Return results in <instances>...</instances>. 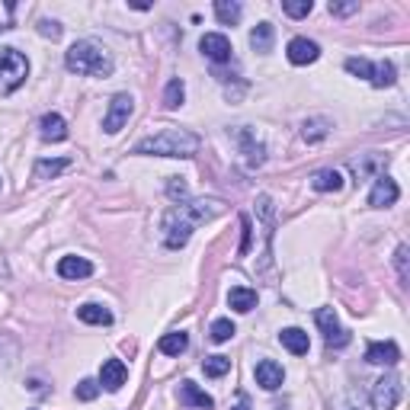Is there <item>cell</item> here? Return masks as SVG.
Wrapping results in <instances>:
<instances>
[{
    "mask_svg": "<svg viewBox=\"0 0 410 410\" xmlns=\"http://www.w3.org/2000/svg\"><path fill=\"white\" fill-rule=\"evenodd\" d=\"M58 276L61 279H87V276H93V263L84 257H61Z\"/></svg>",
    "mask_w": 410,
    "mask_h": 410,
    "instance_id": "obj_14",
    "label": "cell"
},
{
    "mask_svg": "<svg viewBox=\"0 0 410 410\" xmlns=\"http://www.w3.org/2000/svg\"><path fill=\"white\" fill-rule=\"evenodd\" d=\"M231 410H251V404H247V397H241V401H237V407H231Z\"/></svg>",
    "mask_w": 410,
    "mask_h": 410,
    "instance_id": "obj_39",
    "label": "cell"
},
{
    "mask_svg": "<svg viewBox=\"0 0 410 410\" xmlns=\"http://www.w3.org/2000/svg\"><path fill=\"white\" fill-rule=\"evenodd\" d=\"M401 359V349H397V343H368L366 349V362H372V366H394V362Z\"/></svg>",
    "mask_w": 410,
    "mask_h": 410,
    "instance_id": "obj_12",
    "label": "cell"
},
{
    "mask_svg": "<svg viewBox=\"0 0 410 410\" xmlns=\"http://www.w3.org/2000/svg\"><path fill=\"white\" fill-rule=\"evenodd\" d=\"M253 375H257V385H260V388L276 391V388H282L285 372H282V366H279V362L263 359V362H257V368H253Z\"/></svg>",
    "mask_w": 410,
    "mask_h": 410,
    "instance_id": "obj_11",
    "label": "cell"
},
{
    "mask_svg": "<svg viewBox=\"0 0 410 410\" xmlns=\"http://www.w3.org/2000/svg\"><path fill=\"white\" fill-rule=\"evenodd\" d=\"M343 410H368V404H366V397L353 391V394L346 397V407H343Z\"/></svg>",
    "mask_w": 410,
    "mask_h": 410,
    "instance_id": "obj_36",
    "label": "cell"
},
{
    "mask_svg": "<svg viewBox=\"0 0 410 410\" xmlns=\"http://www.w3.org/2000/svg\"><path fill=\"white\" fill-rule=\"evenodd\" d=\"M209 334H212V340H215V343H224V340H231V337H234V324H231L228 318H218L215 324H212Z\"/></svg>",
    "mask_w": 410,
    "mask_h": 410,
    "instance_id": "obj_29",
    "label": "cell"
},
{
    "mask_svg": "<svg viewBox=\"0 0 410 410\" xmlns=\"http://www.w3.org/2000/svg\"><path fill=\"white\" fill-rule=\"evenodd\" d=\"M311 186L318 189V193H340V189H343V176L337 174V170H320V174H314Z\"/></svg>",
    "mask_w": 410,
    "mask_h": 410,
    "instance_id": "obj_20",
    "label": "cell"
},
{
    "mask_svg": "<svg viewBox=\"0 0 410 410\" xmlns=\"http://www.w3.org/2000/svg\"><path fill=\"white\" fill-rule=\"evenodd\" d=\"M199 151V138L186 128H160L135 145V154H154V157H193Z\"/></svg>",
    "mask_w": 410,
    "mask_h": 410,
    "instance_id": "obj_2",
    "label": "cell"
},
{
    "mask_svg": "<svg viewBox=\"0 0 410 410\" xmlns=\"http://www.w3.org/2000/svg\"><path fill=\"white\" fill-rule=\"evenodd\" d=\"M29 61L16 49H0V93H13L26 80Z\"/></svg>",
    "mask_w": 410,
    "mask_h": 410,
    "instance_id": "obj_4",
    "label": "cell"
},
{
    "mask_svg": "<svg viewBox=\"0 0 410 410\" xmlns=\"http://www.w3.org/2000/svg\"><path fill=\"white\" fill-rule=\"evenodd\" d=\"M397 195H401L397 183L391 180V176H378L375 186H372V193H368V205H375V209H385V205H394Z\"/></svg>",
    "mask_w": 410,
    "mask_h": 410,
    "instance_id": "obj_9",
    "label": "cell"
},
{
    "mask_svg": "<svg viewBox=\"0 0 410 410\" xmlns=\"http://www.w3.org/2000/svg\"><path fill=\"white\" fill-rule=\"evenodd\" d=\"M401 401V378L397 375H385L375 382V407L378 410H394Z\"/></svg>",
    "mask_w": 410,
    "mask_h": 410,
    "instance_id": "obj_8",
    "label": "cell"
},
{
    "mask_svg": "<svg viewBox=\"0 0 410 410\" xmlns=\"http://www.w3.org/2000/svg\"><path fill=\"white\" fill-rule=\"evenodd\" d=\"M74 394L80 397V401H93V397L100 394V382H93V378H84V382L74 388Z\"/></svg>",
    "mask_w": 410,
    "mask_h": 410,
    "instance_id": "obj_32",
    "label": "cell"
},
{
    "mask_svg": "<svg viewBox=\"0 0 410 410\" xmlns=\"http://www.w3.org/2000/svg\"><path fill=\"white\" fill-rule=\"evenodd\" d=\"M241 228H243V241H241V257H247V251H251V218H241Z\"/></svg>",
    "mask_w": 410,
    "mask_h": 410,
    "instance_id": "obj_35",
    "label": "cell"
},
{
    "mask_svg": "<svg viewBox=\"0 0 410 410\" xmlns=\"http://www.w3.org/2000/svg\"><path fill=\"white\" fill-rule=\"evenodd\" d=\"M183 97H186V87H183L180 77H174L167 84V90H164V106H167V109H176V106L183 103Z\"/></svg>",
    "mask_w": 410,
    "mask_h": 410,
    "instance_id": "obj_26",
    "label": "cell"
},
{
    "mask_svg": "<svg viewBox=\"0 0 410 410\" xmlns=\"http://www.w3.org/2000/svg\"><path fill=\"white\" fill-rule=\"evenodd\" d=\"M356 10H359V4H330V13H337V16H349Z\"/></svg>",
    "mask_w": 410,
    "mask_h": 410,
    "instance_id": "obj_38",
    "label": "cell"
},
{
    "mask_svg": "<svg viewBox=\"0 0 410 410\" xmlns=\"http://www.w3.org/2000/svg\"><path fill=\"white\" fill-rule=\"evenodd\" d=\"M318 55H320V49H318V42H311V39H292L289 42V61L292 64H311V61H318Z\"/></svg>",
    "mask_w": 410,
    "mask_h": 410,
    "instance_id": "obj_13",
    "label": "cell"
},
{
    "mask_svg": "<svg viewBox=\"0 0 410 410\" xmlns=\"http://www.w3.org/2000/svg\"><path fill=\"white\" fill-rule=\"evenodd\" d=\"M186 346H189V337L183 334V330H176V334H164L160 343H157V349L164 356H180V353H186Z\"/></svg>",
    "mask_w": 410,
    "mask_h": 410,
    "instance_id": "obj_19",
    "label": "cell"
},
{
    "mask_svg": "<svg viewBox=\"0 0 410 410\" xmlns=\"http://www.w3.org/2000/svg\"><path fill=\"white\" fill-rule=\"evenodd\" d=\"M282 10L295 20H301V16L311 13V0H282Z\"/></svg>",
    "mask_w": 410,
    "mask_h": 410,
    "instance_id": "obj_30",
    "label": "cell"
},
{
    "mask_svg": "<svg viewBox=\"0 0 410 410\" xmlns=\"http://www.w3.org/2000/svg\"><path fill=\"white\" fill-rule=\"evenodd\" d=\"M314 320H318V327L324 330V340L327 346H346L349 343V334L340 327V320H337L334 308H318V314H314Z\"/></svg>",
    "mask_w": 410,
    "mask_h": 410,
    "instance_id": "obj_6",
    "label": "cell"
},
{
    "mask_svg": "<svg viewBox=\"0 0 410 410\" xmlns=\"http://www.w3.org/2000/svg\"><path fill=\"white\" fill-rule=\"evenodd\" d=\"M407 243H401L397 247V253H394V263H397V276H401V282H407L410 279V272H407Z\"/></svg>",
    "mask_w": 410,
    "mask_h": 410,
    "instance_id": "obj_33",
    "label": "cell"
},
{
    "mask_svg": "<svg viewBox=\"0 0 410 410\" xmlns=\"http://www.w3.org/2000/svg\"><path fill=\"white\" fill-rule=\"evenodd\" d=\"M279 343H282L289 353H295V356H305L308 346H311V343H308V334L301 330V327H285L282 334H279Z\"/></svg>",
    "mask_w": 410,
    "mask_h": 410,
    "instance_id": "obj_15",
    "label": "cell"
},
{
    "mask_svg": "<svg viewBox=\"0 0 410 410\" xmlns=\"http://www.w3.org/2000/svg\"><path fill=\"white\" fill-rule=\"evenodd\" d=\"M228 305L234 308V311L247 314L251 308H257V292H253V289H243V285H237V289H231V292H228Z\"/></svg>",
    "mask_w": 410,
    "mask_h": 410,
    "instance_id": "obj_18",
    "label": "cell"
},
{
    "mask_svg": "<svg viewBox=\"0 0 410 410\" xmlns=\"http://www.w3.org/2000/svg\"><path fill=\"white\" fill-rule=\"evenodd\" d=\"M199 49H202V55L205 58H212V61H231V42H228V35H222V32H205L199 39Z\"/></svg>",
    "mask_w": 410,
    "mask_h": 410,
    "instance_id": "obj_7",
    "label": "cell"
},
{
    "mask_svg": "<svg viewBox=\"0 0 410 410\" xmlns=\"http://www.w3.org/2000/svg\"><path fill=\"white\" fill-rule=\"evenodd\" d=\"M126 378H128V368L122 359H106L103 368H100V385H103L106 391H119L126 385Z\"/></svg>",
    "mask_w": 410,
    "mask_h": 410,
    "instance_id": "obj_10",
    "label": "cell"
},
{
    "mask_svg": "<svg viewBox=\"0 0 410 410\" xmlns=\"http://www.w3.org/2000/svg\"><path fill=\"white\" fill-rule=\"evenodd\" d=\"M167 193H170V199H186V183H183L180 176H174L170 186H167Z\"/></svg>",
    "mask_w": 410,
    "mask_h": 410,
    "instance_id": "obj_34",
    "label": "cell"
},
{
    "mask_svg": "<svg viewBox=\"0 0 410 410\" xmlns=\"http://www.w3.org/2000/svg\"><path fill=\"white\" fill-rule=\"evenodd\" d=\"M327 132H330V122H327V119H308L305 128H301V138L314 145V141L327 138Z\"/></svg>",
    "mask_w": 410,
    "mask_h": 410,
    "instance_id": "obj_25",
    "label": "cell"
},
{
    "mask_svg": "<svg viewBox=\"0 0 410 410\" xmlns=\"http://www.w3.org/2000/svg\"><path fill=\"white\" fill-rule=\"evenodd\" d=\"M394 84V64L391 61H382L372 68V87H391Z\"/></svg>",
    "mask_w": 410,
    "mask_h": 410,
    "instance_id": "obj_27",
    "label": "cell"
},
{
    "mask_svg": "<svg viewBox=\"0 0 410 410\" xmlns=\"http://www.w3.org/2000/svg\"><path fill=\"white\" fill-rule=\"evenodd\" d=\"M180 401L183 404H189V407H202V410H212L215 407V401H212L205 391H199L193 382H183V388H180Z\"/></svg>",
    "mask_w": 410,
    "mask_h": 410,
    "instance_id": "obj_17",
    "label": "cell"
},
{
    "mask_svg": "<svg viewBox=\"0 0 410 410\" xmlns=\"http://www.w3.org/2000/svg\"><path fill=\"white\" fill-rule=\"evenodd\" d=\"M272 26L270 23H260L257 29L251 32V45H253V52H270L272 49Z\"/></svg>",
    "mask_w": 410,
    "mask_h": 410,
    "instance_id": "obj_24",
    "label": "cell"
},
{
    "mask_svg": "<svg viewBox=\"0 0 410 410\" xmlns=\"http://www.w3.org/2000/svg\"><path fill=\"white\" fill-rule=\"evenodd\" d=\"M64 64L74 74L84 77H109L112 74V58L106 49H100L97 42H74L64 55Z\"/></svg>",
    "mask_w": 410,
    "mask_h": 410,
    "instance_id": "obj_3",
    "label": "cell"
},
{
    "mask_svg": "<svg viewBox=\"0 0 410 410\" xmlns=\"http://www.w3.org/2000/svg\"><path fill=\"white\" fill-rule=\"evenodd\" d=\"M222 212H224V202H218V199H195V202L174 205V209H167L164 224H160V231H164V243H167L170 251H180L183 243L189 241V234H193L195 224L212 222V218L222 215Z\"/></svg>",
    "mask_w": 410,
    "mask_h": 410,
    "instance_id": "obj_1",
    "label": "cell"
},
{
    "mask_svg": "<svg viewBox=\"0 0 410 410\" xmlns=\"http://www.w3.org/2000/svg\"><path fill=\"white\" fill-rule=\"evenodd\" d=\"M77 318L84 320V324H112V314L106 311L103 305H80L77 308Z\"/></svg>",
    "mask_w": 410,
    "mask_h": 410,
    "instance_id": "obj_21",
    "label": "cell"
},
{
    "mask_svg": "<svg viewBox=\"0 0 410 410\" xmlns=\"http://www.w3.org/2000/svg\"><path fill=\"white\" fill-rule=\"evenodd\" d=\"M372 68H375V64H368L366 58H349V61H346V71H349V74L366 77V80H372Z\"/></svg>",
    "mask_w": 410,
    "mask_h": 410,
    "instance_id": "obj_31",
    "label": "cell"
},
{
    "mask_svg": "<svg viewBox=\"0 0 410 410\" xmlns=\"http://www.w3.org/2000/svg\"><path fill=\"white\" fill-rule=\"evenodd\" d=\"M39 32H42V35H49V39H58V35H61V26H58V23L42 20V23H39Z\"/></svg>",
    "mask_w": 410,
    "mask_h": 410,
    "instance_id": "obj_37",
    "label": "cell"
},
{
    "mask_svg": "<svg viewBox=\"0 0 410 410\" xmlns=\"http://www.w3.org/2000/svg\"><path fill=\"white\" fill-rule=\"evenodd\" d=\"M68 167H71L68 157H61V160H39V164H35V170H32V176H35V180H52V176H58L61 170H68Z\"/></svg>",
    "mask_w": 410,
    "mask_h": 410,
    "instance_id": "obj_22",
    "label": "cell"
},
{
    "mask_svg": "<svg viewBox=\"0 0 410 410\" xmlns=\"http://www.w3.org/2000/svg\"><path fill=\"white\" fill-rule=\"evenodd\" d=\"M39 128H42L45 141H64L68 138V126H64V119L58 116V112H45L42 122H39Z\"/></svg>",
    "mask_w": 410,
    "mask_h": 410,
    "instance_id": "obj_16",
    "label": "cell"
},
{
    "mask_svg": "<svg viewBox=\"0 0 410 410\" xmlns=\"http://www.w3.org/2000/svg\"><path fill=\"white\" fill-rule=\"evenodd\" d=\"M202 368H205V375L222 378V375L231 372V359H224V356H209V359L202 362Z\"/></svg>",
    "mask_w": 410,
    "mask_h": 410,
    "instance_id": "obj_28",
    "label": "cell"
},
{
    "mask_svg": "<svg viewBox=\"0 0 410 410\" xmlns=\"http://www.w3.org/2000/svg\"><path fill=\"white\" fill-rule=\"evenodd\" d=\"M215 16L224 26H234L241 20V4H234V0H215Z\"/></svg>",
    "mask_w": 410,
    "mask_h": 410,
    "instance_id": "obj_23",
    "label": "cell"
},
{
    "mask_svg": "<svg viewBox=\"0 0 410 410\" xmlns=\"http://www.w3.org/2000/svg\"><path fill=\"white\" fill-rule=\"evenodd\" d=\"M132 109H135L132 97H128V93H116V97H112V103H109V112H106V119H103V132H109V135L122 132V126L128 122Z\"/></svg>",
    "mask_w": 410,
    "mask_h": 410,
    "instance_id": "obj_5",
    "label": "cell"
}]
</instances>
